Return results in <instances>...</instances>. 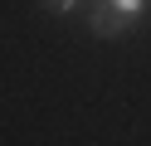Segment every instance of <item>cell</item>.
<instances>
[{
  "mask_svg": "<svg viewBox=\"0 0 151 146\" xmlns=\"http://www.w3.org/2000/svg\"><path fill=\"white\" fill-rule=\"evenodd\" d=\"M127 24H132V19H122L117 10L107 5V0H102L98 10H93V34H102V39H117V34H122Z\"/></svg>",
  "mask_w": 151,
  "mask_h": 146,
  "instance_id": "6da1fadb",
  "label": "cell"
},
{
  "mask_svg": "<svg viewBox=\"0 0 151 146\" xmlns=\"http://www.w3.org/2000/svg\"><path fill=\"white\" fill-rule=\"evenodd\" d=\"M107 5H112V10H117V15H122V19H137V15H141V10H146V0H107Z\"/></svg>",
  "mask_w": 151,
  "mask_h": 146,
  "instance_id": "7a4b0ae2",
  "label": "cell"
},
{
  "mask_svg": "<svg viewBox=\"0 0 151 146\" xmlns=\"http://www.w3.org/2000/svg\"><path fill=\"white\" fill-rule=\"evenodd\" d=\"M73 5H78V0H59V10H73Z\"/></svg>",
  "mask_w": 151,
  "mask_h": 146,
  "instance_id": "3957f363",
  "label": "cell"
}]
</instances>
